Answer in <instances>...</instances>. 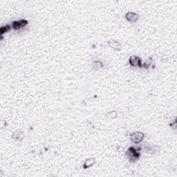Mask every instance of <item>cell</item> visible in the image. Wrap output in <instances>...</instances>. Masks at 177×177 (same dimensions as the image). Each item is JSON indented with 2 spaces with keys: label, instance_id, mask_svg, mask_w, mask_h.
Listing matches in <instances>:
<instances>
[{
  "label": "cell",
  "instance_id": "1",
  "mask_svg": "<svg viewBox=\"0 0 177 177\" xmlns=\"http://www.w3.org/2000/svg\"><path fill=\"white\" fill-rule=\"evenodd\" d=\"M126 156L129 159V161H131V162H134L140 157V153L138 152L137 149H136L135 147H131L127 151Z\"/></svg>",
  "mask_w": 177,
  "mask_h": 177
},
{
  "label": "cell",
  "instance_id": "2",
  "mask_svg": "<svg viewBox=\"0 0 177 177\" xmlns=\"http://www.w3.org/2000/svg\"><path fill=\"white\" fill-rule=\"evenodd\" d=\"M144 136H145L144 134L140 132H134L130 134V138H131L132 141L136 144H138L141 142L143 140Z\"/></svg>",
  "mask_w": 177,
  "mask_h": 177
},
{
  "label": "cell",
  "instance_id": "3",
  "mask_svg": "<svg viewBox=\"0 0 177 177\" xmlns=\"http://www.w3.org/2000/svg\"><path fill=\"white\" fill-rule=\"evenodd\" d=\"M130 64L132 66H139V67H142L141 64V60L139 57L136 56H132L130 58Z\"/></svg>",
  "mask_w": 177,
  "mask_h": 177
},
{
  "label": "cell",
  "instance_id": "4",
  "mask_svg": "<svg viewBox=\"0 0 177 177\" xmlns=\"http://www.w3.org/2000/svg\"><path fill=\"white\" fill-rule=\"evenodd\" d=\"M28 24V21L26 20H20V21H15L13 22L12 24V26L13 28L15 29V30H19L21 28H23V27L26 26Z\"/></svg>",
  "mask_w": 177,
  "mask_h": 177
},
{
  "label": "cell",
  "instance_id": "5",
  "mask_svg": "<svg viewBox=\"0 0 177 177\" xmlns=\"http://www.w3.org/2000/svg\"><path fill=\"white\" fill-rule=\"evenodd\" d=\"M125 18L127 21L130 22H135L137 21L138 18V15L137 13H134V12H128L125 15Z\"/></svg>",
  "mask_w": 177,
  "mask_h": 177
},
{
  "label": "cell",
  "instance_id": "6",
  "mask_svg": "<svg viewBox=\"0 0 177 177\" xmlns=\"http://www.w3.org/2000/svg\"><path fill=\"white\" fill-rule=\"evenodd\" d=\"M108 44H109L110 47H111L114 50H117V51H120L122 48L121 44L117 40H115V39L109 40V42H108Z\"/></svg>",
  "mask_w": 177,
  "mask_h": 177
},
{
  "label": "cell",
  "instance_id": "7",
  "mask_svg": "<svg viewBox=\"0 0 177 177\" xmlns=\"http://www.w3.org/2000/svg\"><path fill=\"white\" fill-rule=\"evenodd\" d=\"M94 163H95V159H94V158H89V159H87L85 161V163H84L83 165L84 169H87V168H90V167H92Z\"/></svg>",
  "mask_w": 177,
  "mask_h": 177
},
{
  "label": "cell",
  "instance_id": "8",
  "mask_svg": "<svg viewBox=\"0 0 177 177\" xmlns=\"http://www.w3.org/2000/svg\"><path fill=\"white\" fill-rule=\"evenodd\" d=\"M103 66L102 62L100 61H96L94 62H93L92 64V68L95 71H98L100 68H101Z\"/></svg>",
  "mask_w": 177,
  "mask_h": 177
},
{
  "label": "cell",
  "instance_id": "9",
  "mask_svg": "<svg viewBox=\"0 0 177 177\" xmlns=\"http://www.w3.org/2000/svg\"><path fill=\"white\" fill-rule=\"evenodd\" d=\"M24 135H23V132H17L13 134V138L15 139V140H20L23 138Z\"/></svg>",
  "mask_w": 177,
  "mask_h": 177
},
{
  "label": "cell",
  "instance_id": "10",
  "mask_svg": "<svg viewBox=\"0 0 177 177\" xmlns=\"http://www.w3.org/2000/svg\"><path fill=\"white\" fill-rule=\"evenodd\" d=\"M10 29H11V26L9 24H6V26H2L0 29V33H1V35H3V34L5 33L8 32V31H10Z\"/></svg>",
  "mask_w": 177,
  "mask_h": 177
},
{
  "label": "cell",
  "instance_id": "11",
  "mask_svg": "<svg viewBox=\"0 0 177 177\" xmlns=\"http://www.w3.org/2000/svg\"><path fill=\"white\" fill-rule=\"evenodd\" d=\"M107 115H110V116H111V119H113V118H116V116H117V113L115 111H111V112H109V113H108Z\"/></svg>",
  "mask_w": 177,
  "mask_h": 177
}]
</instances>
